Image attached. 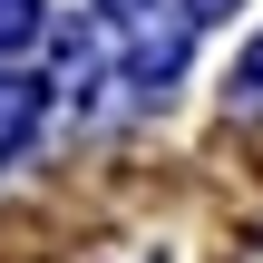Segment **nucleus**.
<instances>
[{
  "label": "nucleus",
  "instance_id": "20e7f679",
  "mask_svg": "<svg viewBox=\"0 0 263 263\" xmlns=\"http://www.w3.org/2000/svg\"><path fill=\"white\" fill-rule=\"evenodd\" d=\"M98 10H146V0H98Z\"/></svg>",
  "mask_w": 263,
  "mask_h": 263
},
{
  "label": "nucleus",
  "instance_id": "39448f33",
  "mask_svg": "<svg viewBox=\"0 0 263 263\" xmlns=\"http://www.w3.org/2000/svg\"><path fill=\"white\" fill-rule=\"evenodd\" d=\"M244 263H263V244H254V254H244Z\"/></svg>",
  "mask_w": 263,
  "mask_h": 263
},
{
  "label": "nucleus",
  "instance_id": "f257e3e1",
  "mask_svg": "<svg viewBox=\"0 0 263 263\" xmlns=\"http://www.w3.org/2000/svg\"><path fill=\"white\" fill-rule=\"evenodd\" d=\"M39 127V78H0V156H20Z\"/></svg>",
  "mask_w": 263,
  "mask_h": 263
},
{
  "label": "nucleus",
  "instance_id": "f03ea898",
  "mask_svg": "<svg viewBox=\"0 0 263 263\" xmlns=\"http://www.w3.org/2000/svg\"><path fill=\"white\" fill-rule=\"evenodd\" d=\"M39 39V0H0V49H29Z\"/></svg>",
  "mask_w": 263,
  "mask_h": 263
},
{
  "label": "nucleus",
  "instance_id": "7ed1b4c3",
  "mask_svg": "<svg viewBox=\"0 0 263 263\" xmlns=\"http://www.w3.org/2000/svg\"><path fill=\"white\" fill-rule=\"evenodd\" d=\"M224 10H234V0H185V20H224Z\"/></svg>",
  "mask_w": 263,
  "mask_h": 263
}]
</instances>
